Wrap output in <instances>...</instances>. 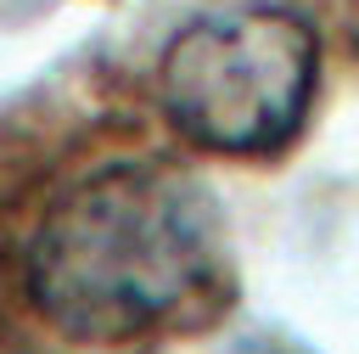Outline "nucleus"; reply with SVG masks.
Listing matches in <instances>:
<instances>
[{"label": "nucleus", "instance_id": "1", "mask_svg": "<svg viewBox=\"0 0 359 354\" xmlns=\"http://www.w3.org/2000/svg\"><path fill=\"white\" fill-rule=\"evenodd\" d=\"M28 303L79 343H123L196 315L224 287V214L163 157H118L56 191L22 253Z\"/></svg>", "mask_w": 359, "mask_h": 354}, {"label": "nucleus", "instance_id": "2", "mask_svg": "<svg viewBox=\"0 0 359 354\" xmlns=\"http://www.w3.org/2000/svg\"><path fill=\"white\" fill-rule=\"evenodd\" d=\"M320 84V34L292 6H241L185 22L157 62V101L168 124L224 157L280 152Z\"/></svg>", "mask_w": 359, "mask_h": 354}, {"label": "nucleus", "instance_id": "3", "mask_svg": "<svg viewBox=\"0 0 359 354\" xmlns=\"http://www.w3.org/2000/svg\"><path fill=\"white\" fill-rule=\"evenodd\" d=\"M353 45H359V0H353Z\"/></svg>", "mask_w": 359, "mask_h": 354}]
</instances>
